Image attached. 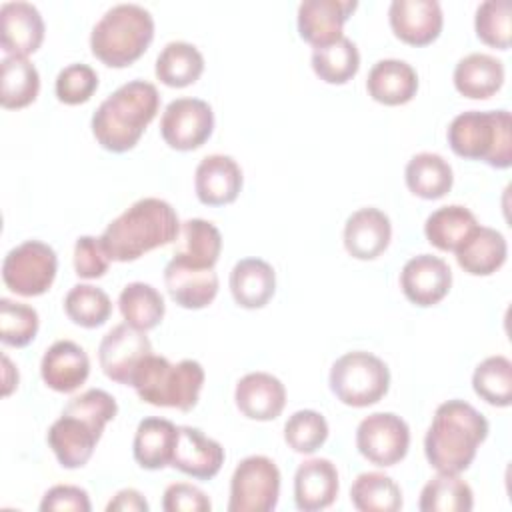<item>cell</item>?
<instances>
[{"label":"cell","instance_id":"34","mask_svg":"<svg viewBox=\"0 0 512 512\" xmlns=\"http://www.w3.org/2000/svg\"><path fill=\"white\" fill-rule=\"evenodd\" d=\"M476 226V216L466 206L450 204L434 210L426 218L424 234L434 248L442 252H454Z\"/></svg>","mask_w":512,"mask_h":512},{"label":"cell","instance_id":"10","mask_svg":"<svg viewBox=\"0 0 512 512\" xmlns=\"http://www.w3.org/2000/svg\"><path fill=\"white\" fill-rule=\"evenodd\" d=\"M280 496V470L268 456H248L230 478V512H270Z\"/></svg>","mask_w":512,"mask_h":512},{"label":"cell","instance_id":"39","mask_svg":"<svg viewBox=\"0 0 512 512\" xmlns=\"http://www.w3.org/2000/svg\"><path fill=\"white\" fill-rule=\"evenodd\" d=\"M474 392L490 406L512 404V362L506 356H488L472 374Z\"/></svg>","mask_w":512,"mask_h":512},{"label":"cell","instance_id":"20","mask_svg":"<svg viewBox=\"0 0 512 512\" xmlns=\"http://www.w3.org/2000/svg\"><path fill=\"white\" fill-rule=\"evenodd\" d=\"M90 374V358L72 340L54 342L42 356L40 376L48 388L60 394L78 390Z\"/></svg>","mask_w":512,"mask_h":512},{"label":"cell","instance_id":"2","mask_svg":"<svg viewBox=\"0 0 512 512\" xmlns=\"http://www.w3.org/2000/svg\"><path fill=\"white\" fill-rule=\"evenodd\" d=\"M488 430V420L472 404L464 400L442 402L424 436L426 460L438 472L460 474L474 462Z\"/></svg>","mask_w":512,"mask_h":512},{"label":"cell","instance_id":"42","mask_svg":"<svg viewBox=\"0 0 512 512\" xmlns=\"http://www.w3.org/2000/svg\"><path fill=\"white\" fill-rule=\"evenodd\" d=\"M476 36L492 48L508 50L512 40L510 2L508 0H486L476 8L474 16Z\"/></svg>","mask_w":512,"mask_h":512},{"label":"cell","instance_id":"11","mask_svg":"<svg viewBox=\"0 0 512 512\" xmlns=\"http://www.w3.org/2000/svg\"><path fill=\"white\" fill-rule=\"evenodd\" d=\"M356 448L376 466H394L408 454L410 428L394 412H374L358 424Z\"/></svg>","mask_w":512,"mask_h":512},{"label":"cell","instance_id":"1","mask_svg":"<svg viewBox=\"0 0 512 512\" xmlns=\"http://www.w3.org/2000/svg\"><path fill=\"white\" fill-rule=\"evenodd\" d=\"M116 414L118 404L106 390L90 388L74 396L46 434L58 464L68 470L82 468L92 458L104 426L114 420Z\"/></svg>","mask_w":512,"mask_h":512},{"label":"cell","instance_id":"6","mask_svg":"<svg viewBox=\"0 0 512 512\" xmlns=\"http://www.w3.org/2000/svg\"><path fill=\"white\" fill-rule=\"evenodd\" d=\"M204 378V368L196 360L186 358L172 364L164 356L148 354L136 368L130 386L146 404L190 412L198 404Z\"/></svg>","mask_w":512,"mask_h":512},{"label":"cell","instance_id":"41","mask_svg":"<svg viewBox=\"0 0 512 512\" xmlns=\"http://www.w3.org/2000/svg\"><path fill=\"white\" fill-rule=\"evenodd\" d=\"M38 312L10 298H0V340L6 346H28L38 334Z\"/></svg>","mask_w":512,"mask_h":512},{"label":"cell","instance_id":"37","mask_svg":"<svg viewBox=\"0 0 512 512\" xmlns=\"http://www.w3.org/2000/svg\"><path fill=\"white\" fill-rule=\"evenodd\" d=\"M350 500L360 512H396L402 508V490L382 472H364L354 480Z\"/></svg>","mask_w":512,"mask_h":512},{"label":"cell","instance_id":"19","mask_svg":"<svg viewBox=\"0 0 512 512\" xmlns=\"http://www.w3.org/2000/svg\"><path fill=\"white\" fill-rule=\"evenodd\" d=\"M222 464L224 448L220 442L208 438L198 428L178 426V438L170 466L196 480H210L220 472Z\"/></svg>","mask_w":512,"mask_h":512},{"label":"cell","instance_id":"36","mask_svg":"<svg viewBox=\"0 0 512 512\" xmlns=\"http://www.w3.org/2000/svg\"><path fill=\"white\" fill-rule=\"evenodd\" d=\"M418 508L422 512H470L474 494L458 474L438 472L424 484Z\"/></svg>","mask_w":512,"mask_h":512},{"label":"cell","instance_id":"25","mask_svg":"<svg viewBox=\"0 0 512 512\" xmlns=\"http://www.w3.org/2000/svg\"><path fill=\"white\" fill-rule=\"evenodd\" d=\"M366 90L372 100L384 106H402L416 96L418 74L404 60L384 58L370 68Z\"/></svg>","mask_w":512,"mask_h":512},{"label":"cell","instance_id":"3","mask_svg":"<svg viewBox=\"0 0 512 512\" xmlns=\"http://www.w3.org/2000/svg\"><path fill=\"white\" fill-rule=\"evenodd\" d=\"M176 210L162 198H142L114 218L100 236L110 260L132 262L174 242L180 234Z\"/></svg>","mask_w":512,"mask_h":512},{"label":"cell","instance_id":"26","mask_svg":"<svg viewBox=\"0 0 512 512\" xmlns=\"http://www.w3.org/2000/svg\"><path fill=\"white\" fill-rule=\"evenodd\" d=\"M454 252L456 262L464 272L472 276H490L506 262L508 244L498 230L478 224Z\"/></svg>","mask_w":512,"mask_h":512},{"label":"cell","instance_id":"38","mask_svg":"<svg viewBox=\"0 0 512 512\" xmlns=\"http://www.w3.org/2000/svg\"><path fill=\"white\" fill-rule=\"evenodd\" d=\"M360 68V52L356 44L342 36L340 40L312 50V70L326 84H346Z\"/></svg>","mask_w":512,"mask_h":512},{"label":"cell","instance_id":"17","mask_svg":"<svg viewBox=\"0 0 512 512\" xmlns=\"http://www.w3.org/2000/svg\"><path fill=\"white\" fill-rule=\"evenodd\" d=\"M44 30V20L34 4L16 0L0 6L2 50L8 56L26 58L34 54L42 46Z\"/></svg>","mask_w":512,"mask_h":512},{"label":"cell","instance_id":"4","mask_svg":"<svg viewBox=\"0 0 512 512\" xmlns=\"http://www.w3.org/2000/svg\"><path fill=\"white\" fill-rule=\"evenodd\" d=\"M160 94L152 82L130 80L116 88L94 112L92 134L96 142L114 154L132 150L146 126L156 118Z\"/></svg>","mask_w":512,"mask_h":512},{"label":"cell","instance_id":"33","mask_svg":"<svg viewBox=\"0 0 512 512\" xmlns=\"http://www.w3.org/2000/svg\"><path fill=\"white\" fill-rule=\"evenodd\" d=\"M40 92L36 66L22 56H6L0 62V104L6 110L26 108Z\"/></svg>","mask_w":512,"mask_h":512},{"label":"cell","instance_id":"40","mask_svg":"<svg viewBox=\"0 0 512 512\" xmlns=\"http://www.w3.org/2000/svg\"><path fill=\"white\" fill-rule=\"evenodd\" d=\"M66 316L82 328H98L112 314V302L102 288L92 284H76L64 298Z\"/></svg>","mask_w":512,"mask_h":512},{"label":"cell","instance_id":"44","mask_svg":"<svg viewBox=\"0 0 512 512\" xmlns=\"http://www.w3.org/2000/svg\"><path fill=\"white\" fill-rule=\"evenodd\" d=\"M96 88H98L96 70L82 62H74L62 68L54 82L56 98L68 106H78L88 102L96 92Z\"/></svg>","mask_w":512,"mask_h":512},{"label":"cell","instance_id":"35","mask_svg":"<svg viewBox=\"0 0 512 512\" xmlns=\"http://www.w3.org/2000/svg\"><path fill=\"white\" fill-rule=\"evenodd\" d=\"M118 308L126 324L142 332L156 328L166 312L162 294L146 282L126 284L118 296Z\"/></svg>","mask_w":512,"mask_h":512},{"label":"cell","instance_id":"12","mask_svg":"<svg viewBox=\"0 0 512 512\" xmlns=\"http://www.w3.org/2000/svg\"><path fill=\"white\" fill-rule=\"evenodd\" d=\"M214 130V112L200 98L172 100L160 118V134L164 142L180 152H190L208 142Z\"/></svg>","mask_w":512,"mask_h":512},{"label":"cell","instance_id":"15","mask_svg":"<svg viewBox=\"0 0 512 512\" xmlns=\"http://www.w3.org/2000/svg\"><path fill=\"white\" fill-rule=\"evenodd\" d=\"M388 20L394 36L410 46L432 44L444 26L442 6L436 0H392Z\"/></svg>","mask_w":512,"mask_h":512},{"label":"cell","instance_id":"31","mask_svg":"<svg viewBox=\"0 0 512 512\" xmlns=\"http://www.w3.org/2000/svg\"><path fill=\"white\" fill-rule=\"evenodd\" d=\"M408 190L422 200H438L446 196L454 184L452 166L434 152L414 154L404 170Z\"/></svg>","mask_w":512,"mask_h":512},{"label":"cell","instance_id":"21","mask_svg":"<svg viewBox=\"0 0 512 512\" xmlns=\"http://www.w3.org/2000/svg\"><path fill=\"white\" fill-rule=\"evenodd\" d=\"M234 402L246 418L268 422L282 414L286 406V388L268 372H250L238 380Z\"/></svg>","mask_w":512,"mask_h":512},{"label":"cell","instance_id":"7","mask_svg":"<svg viewBox=\"0 0 512 512\" xmlns=\"http://www.w3.org/2000/svg\"><path fill=\"white\" fill-rule=\"evenodd\" d=\"M452 152L482 160L492 168L512 166V118L508 110H468L458 114L446 132Z\"/></svg>","mask_w":512,"mask_h":512},{"label":"cell","instance_id":"28","mask_svg":"<svg viewBox=\"0 0 512 512\" xmlns=\"http://www.w3.org/2000/svg\"><path fill=\"white\" fill-rule=\"evenodd\" d=\"M454 88L470 100H486L504 84V64L490 54L472 52L454 68Z\"/></svg>","mask_w":512,"mask_h":512},{"label":"cell","instance_id":"32","mask_svg":"<svg viewBox=\"0 0 512 512\" xmlns=\"http://www.w3.org/2000/svg\"><path fill=\"white\" fill-rule=\"evenodd\" d=\"M204 72L202 52L184 40L168 42L156 58L154 74L170 88H186L194 84Z\"/></svg>","mask_w":512,"mask_h":512},{"label":"cell","instance_id":"43","mask_svg":"<svg viewBox=\"0 0 512 512\" xmlns=\"http://www.w3.org/2000/svg\"><path fill=\"white\" fill-rule=\"evenodd\" d=\"M328 438V422L316 410H298L284 424V442L298 454L316 452Z\"/></svg>","mask_w":512,"mask_h":512},{"label":"cell","instance_id":"14","mask_svg":"<svg viewBox=\"0 0 512 512\" xmlns=\"http://www.w3.org/2000/svg\"><path fill=\"white\" fill-rule=\"evenodd\" d=\"M452 286L450 266L432 254H418L410 258L400 272V288L404 296L420 306L428 308L446 298Z\"/></svg>","mask_w":512,"mask_h":512},{"label":"cell","instance_id":"47","mask_svg":"<svg viewBox=\"0 0 512 512\" xmlns=\"http://www.w3.org/2000/svg\"><path fill=\"white\" fill-rule=\"evenodd\" d=\"M42 512H52V510H64V512H90V498L88 492L80 486H70V484H56L46 494L42 496L40 502Z\"/></svg>","mask_w":512,"mask_h":512},{"label":"cell","instance_id":"8","mask_svg":"<svg viewBox=\"0 0 512 512\" xmlns=\"http://www.w3.org/2000/svg\"><path fill=\"white\" fill-rule=\"evenodd\" d=\"M330 390L346 406L366 408L380 402L390 388V370L378 356L354 350L330 368Z\"/></svg>","mask_w":512,"mask_h":512},{"label":"cell","instance_id":"27","mask_svg":"<svg viewBox=\"0 0 512 512\" xmlns=\"http://www.w3.org/2000/svg\"><path fill=\"white\" fill-rule=\"evenodd\" d=\"M230 292L246 310L264 308L276 292V272L262 258H244L230 272Z\"/></svg>","mask_w":512,"mask_h":512},{"label":"cell","instance_id":"30","mask_svg":"<svg viewBox=\"0 0 512 512\" xmlns=\"http://www.w3.org/2000/svg\"><path fill=\"white\" fill-rule=\"evenodd\" d=\"M222 252L220 230L202 218L182 222L174 246V258L194 268H214Z\"/></svg>","mask_w":512,"mask_h":512},{"label":"cell","instance_id":"22","mask_svg":"<svg viewBox=\"0 0 512 512\" xmlns=\"http://www.w3.org/2000/svg\"><path fill=\"white\" fill-rule=\"evenodd\" d=\"M390 218L378 208H360L344 224V248L356 260H374L390 244Z\"/></svg>","mask_w":512,"mask_h":512},{"label":"cell","instance_id":"49","mask_svg":"<svg viewBox=\"0 0 512 512\" xmlns=\"http://www.w3.org/2000/svg\"><path fill=\"white\" fill-rule=\"evenodd\" d=\"M2 360H4V372H6V374H4V396H8V394L18 386V374H14L16 370L12 368L8 356H4Z\"/></svg>","mask_w":512,"mask_h":512},{"label":"cell","instance_id":"29","mask_svg":"<svg viewBox=\"0 0 512 512\" xmlns=\"http://www.w3.org/2000/svg\"><path fill=\"white\" fill-rule=\"evenodd\" d=\"M178 428L166 418H144L134 434V460L144 470H162L172 464Z\"/></svg>","mask_w":512,"mask_h":512},{"label":"cell","instance_id":"18","mask_svg":"<svg viewBox=\"0 0 512 512\" xmlns=\"http://www.w3.org/2000/svg\"><path fill=\"white\" fill-rule=\"evenodd\" d=\"M242 180V168L232 156L210 154L196 166L194 190L202 204L226 206L238 198Z\"/></svg>","mask_w":512,"mask_h":512},{"label":"cell","instance_id":"48","mask_svg":"<svg viewBox=\"0 0 512 512\" xmlns=\"http://www.w3.org/2000/svg\"><path fill=\"white\" fill-rule=\"evenodd\" d=\"M148 502L146 498L134 490V488H124L120 490L108 504H106V512H148Z\"/></svg>","mask_w":512,"mask_h":512},{"label":"cell","instance_id":"23","mask_svg":"<svg viewBox=\"0 0 512 512\" xmlns=\"http://www.w3.org/2000/svg\"><path fill=\"white\" fill-rule=\"evenodd\" d=\"M164 284L170 298L186 310L206 308L218 294V274L214 268H194L176 258L164 268Z\"/></svg>","mask_w":512,"mask_h":512},{"label":"cell","instance_id":"46","mask_svg":"<svg viewBox=\"0 0 512 512\" xmlns=\"http://www.w3.org/2000/svg\"><path fill=\"white\" fill-rule=\"evenodd\" d=\"M212 508L208 496L186 482L170 484L164 490L162 498V510L164 512H208Z\"/></svg>","mask_w":512,"mask_h":512},{"label":"cell","instance_id":"24","mask_svg":"<svg viewBox=\"0 0 512 512\" xmlns=\"http://www.w3.org/2000/svg\"><path fill=\"white\" fill-rule=\"evenodd\" d=\"M338 470L328 458L304 460L294 474V502L298 510L318 512L338 496Z\"/></svg>","mask_w":512,"mask_h":512},{"label":"cell","instance_id":"16","mask_svg":"<svg viewBox=\"0 0 512 512\" xmlns=\"http://www.w3.org/2000/svg\"><path fill=\"white\" fill-rule=\"evenodd\" d=\"M356 8V0H304L298 6L300 38L314 48L340 40L342 28Z\"/></svg>","mask_w":512,"mask_h":512},{"label":"cell","instance_id":"13","mask_svg":"<svg viewBox=\"0 0 512 512\" xmlns=\"http://www.w3.org/2000/svg\"><path fill=\"white\" fill-rule=\"evenodd\" d=\"M148 354H152L148 336L126 322L108 330L98 346V362L102 372L110 380L126 386H130L136 368Z\"/></svg>","mask_w":512,"mask_h":512},{"label":"cell","instance_id":"9","mask_svg":"<svg viewBox=\"0 0 512 512\" xmlns=\"http://www.w3.org/2000/svg\"><path fill=\"white\" fill-rule=\"evenodd\" d=\"M56 270L58 258L54 248L40 240H26L4 256L2 280L10 292L32 298L48 292Z\"/></svg>","mask_w":512,"mask_h":512},{"label":"cell","instance_id":"5","mask_svg":"<svg viewBox=\"0 0 512 512\" xmlns=\"http://www.w3.org/2000/svg\"><path fill=\"white\" fill-rule=\"evenodd\" d=\"M154 38V18L138 4H116L102 14L90 34L92 54L110 68L136 62Z\"/></svg>","mask_w":512,"mask_h":512},{"label":"cell","instance_id":"45","mask_svg":"<svg viewBox=\"0 0 512 512\" xmlns=\"http://www.w3.org/2000/svg\"><path fill=\"white\" fill-rule=\"evenodd\" d=\"M110 258L100 242L94 236H80L74 244V270L80 278L94 280L108 272Z\"/></svg>","mask_w":512,"mask_h":512}]
</instances>
